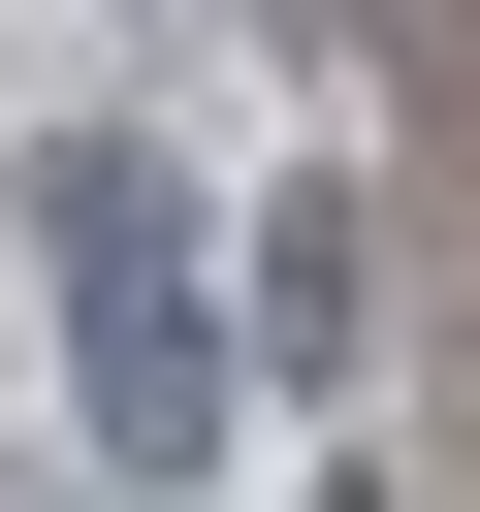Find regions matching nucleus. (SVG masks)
<instances>
[{"label":"nucleus","instance_id":"20e7f679","mask_svg":"<svg viewBox=\"0 0 480 512\" xmlns=\"http://www.w3.org/2000/svg\"><path fill=\"white\" fill-rule=\"evenodd\" d=\"M0 512H96V480H0Z\"/></svg>","mask_w":480,"mask_h":512},{"label":"nucleus","instance_id":"f03ea898","mask_svg":"<svg viewBox=\"0 0 480 512\" xmlns=\"http://www.w3.org/2000/svg\"><path fill=\"white\" fill-rule=\"evenodd\" d=\"M224 320H256V384H352V352H384V224H352V160H288V192L224 224Z\"/></svg>","mask_w":480,"mask_h":512},{"label":"nucleus","instance_id":"7ed1b4c3","mask_svg":"<svg viewBox=\"0 0 480 512\" xmlns=\"http://www.w3.org/2000/svg\"><path fill=\"white\" fill-rule=\"evenodd\" d=\"M256 32H288V64H352V0H256Z\"/></svg>","mask_w":480,"mask_h":512},{"label":"nucleus","instance_id":"f257e3e1","mask_svg":"<svg viewBox=\"0 0 480 512\" xmlns=\"http://www.w3.org/2000/svg\"><path fill=\"white\" fill-rule=\"evenodd\" d=\"M32 256H64V416L128 512H224V416H256V320L192 256V160L160 128H32Z\"/></svg>","mask_w":480,"mask_h":512}]
</instances>
